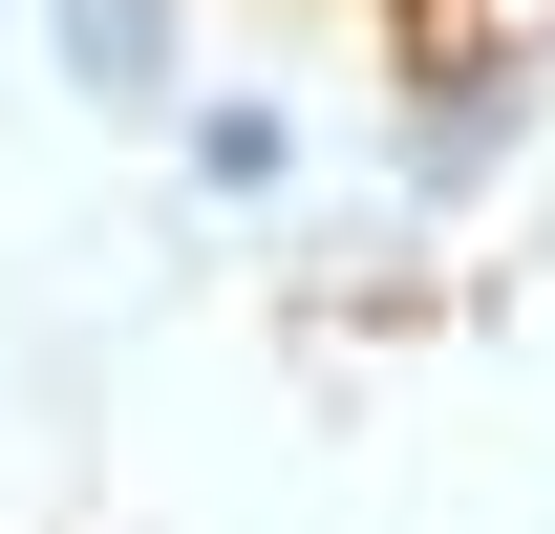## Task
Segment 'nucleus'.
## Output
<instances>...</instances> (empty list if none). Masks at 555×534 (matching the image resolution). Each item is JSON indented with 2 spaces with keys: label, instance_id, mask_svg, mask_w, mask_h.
Here are the masks:
<instances>
[{
  "label": "nucleus",
  "instance_id": "1",
  "mask_svg": "<svg viewBox=\"0 0 555 534\" xmlns=\"http://www.w3.org/2000/svg\"><path fill=\"white\" fill-rule=\"evenodd\" d=\"M65 65L86 86H150V0H65Z\"/></svg>",
  "mask_w": 555,
  "mask_h": 534
}]
</instances>
